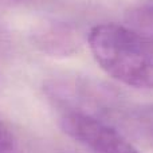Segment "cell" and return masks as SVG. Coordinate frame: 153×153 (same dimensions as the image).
Here are the masks:
<instances>
[{"label":"cell","mask_w":153,"mask_h":153,"mask_svg":"<svg viewBox=\"0 0 153 153\" xmlns=\"http://www.w3.org/2000/svg\"><path fill=\"white\" fill-rule=\"evenodd\" d=\"M128 118L145 137L153 141V103L133 108L129 110Z\"/></svg>","instance_id":"cell-5"},{"label":"cell","mask_w":153,"mask_h":153,"mask_svg":"<svg viewBox=\"0 0 153 153\" xmlns=\"http://www.w3.org/2000/svg\"><path fill=\"white\" fill-rule=\"evenodd\" d=\"M59 125L65 134L94 153H141L105 120L79 113H62Z\"/></svg>","instance_id":"cell-3"},{"label":"cell","mask_w":153,"mask_h":153,"mask_svg":"<svg viewBox=\"0 0 153 153\" xmlns=\"http://www.w3.org/2000/svg\"><path fill=\"white\" fill-rule=\"evenodd\" d=\"M45 94L62 113H79L109 121L122 108L120 93L111 86L86 76H62L47 81Z\"/></svg>","instance_id":"cell-2"},{"label":"cell","mask_w":153,"mask_h":153,"mask_svg":"<svg viewBox=\"0 0 153 153\" xmlns=\"http://www.w3.org/2000/svg\"><path fill=\"white\" fill-rule=\"evenodd\" d=\"M16 1H23V0H16Z\"/></svg>","instance_id":"cell-7"},{"label":"cell","mask_w":153,"mask_h":153,"mask_svg":"<svg viewBox=\"0 0 153 153\" xmlns=\"http://www.w3.org/2000/svg\"><path fill=\"white\" fill-rule=\"evenodd\" d=\"M128 27L153 45V4L138 5L126 13Z\"/></svg>","instance_id":"cell-4"},{"label":"cell","mask_w":153,"mask_h":153,"mask_svg":"<svg viewBox=\"0 0 153 153\" xmlns=\"http://www.w3.org/2000/svg\"><path fill=\"white\" fill-rule=\"evenodd\" d=\"M0 153H22L15 134L1 120H0Z\"/></svg>","instance_id":"cell-6"},{"label":"cell","mask_w":153,"mask_h":153,"mask_svg":"<svg viewBox=\"0 0 153 153\" xmlns=\"http://www.w3.org/2000/svg\"><path fill=\"white\" fill-rule=\"evenodd\" d=\"M101 69L124 85L153 90V45L128 26L95 24L87 36Z\"/></svg>","instance_id":"cell-1"}]
</instances>
